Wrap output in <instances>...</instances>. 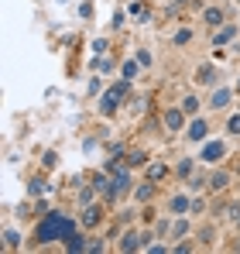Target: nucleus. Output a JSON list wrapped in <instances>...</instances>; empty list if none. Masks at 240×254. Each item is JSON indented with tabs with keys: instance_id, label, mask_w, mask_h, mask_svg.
<instances>
[{
	"instance_id": "obj_1",
	"label": "nucleus",
	"mask_w": 240,
	"mask_h": 254,
	"mask_svg": "<svg viewBox=\"0 0 240 254\" xmlns=\"http://www.w3.org/2000/svg\"><path fill=\"white\" fill-rule=\"evenodd\" d=\"M127 89H130V79H123V83L110 86V89L100 96V107H96V110H100V114H114V110L120 107V100L127 96Z\"/></svg>"
},
{
	"instance_id": "obj_2",
	"label": "nucleus",
	"mask_w": 240,
	"mask_h": 254,
	"mask_svg": "<svg viewBox=\"0 0 240 254\" xmlns=\"http://www.w3.org/2000/svg\"><path fill=\"white\" fill-rule=\"evenodd\" d=\"M223 155H227V144H223V141H209V144L202 148V155H199V158L206 162V165H216V162H220Z\"/></svg>"
},
{
	"instance_id": "obj_3",
	"label": "nucleus",
	"mask_w": 240,
	"mask_h": 254,
	"mask_svg": "<svg viewBox=\"0 0 240 254\" xmlns=\"http://www.w3.org/2000/svg\"><path fill=\"white\" fill-rule=\"evenodd\" d=\"M230 96H234V93H230L227 86H220V89H213V96H209V107H213V110H223V107L230 103Z\"/></svg>"
},
{
	"instance_id": "obj_4",
	"label": "nucleus",
	"mask_w": 240,
	"mask_h": 254,
	"mask_svg": "<svg viewBox=\"0 0 240 254\" xmlns=\"http://www.w3.org/2000/svg\"><path fill=\"white\" fill-rule=\"evenodd\" d=\"M182 114H185V110H165V127H168V130H182V124H185Z\"/></svg>"
},
{
	"instance_id": "obj_5",
	"label": "nucleus",
	"mask_w": 240,
	"mask_h": 254,
	"mask_svg": "<svg viewBox=\"0 0 240 254\" xmlns=\"http://www.w3.org/2000/svg\"><path fill=\"white\" fill-rule=\"evenodd\" d=\"M189 206H192V199H189V196H175V199L168 203V213H172V216H185Z\"/></svg>"
},
{
	"instance_id": "obj_6",
	"label": "nucleus",
	"mask_w": 240,
	"mask_h": 254,
	"mask_svg": "<svg viewBox=\"0 0 240 254\" xmlns=\"http://www.w3.org/2000/svg\"><path fill=\"white\" fill-rule=\"evenodd\" d=\"M202 17H206V24H209V28H223V24H227L220 7H206V14H202Z\"/></svg>"
},
{
	"instance_id": "obj_7",
	"label": "nucleus",
	"mask_w": 240,
	"mask_h": 254,
	"mask_svg": "<svg viewBox=\"0 0 240 254\" xmlns=\"http://www.w3.org/2000/svg\"><path fill=\"white\" fill-rule=\"evenodd\" d=\"M120 251H130V248H141V234L137 230H127L123 237H120V244H117Z\"/></svg>"
},
{
	"instance_id": "obj_8",
	"label": "nucleus",
	"mask_w": 240,
	"mask_h": 254,
	"mask_svg": "<svg viewBox=\"0 0 240 254\" xmlns=\"http://www.w3.org/2000/svg\"><path fill=\"white\" fill-rule=\"evenodd\" d=\"M206 134H209L206 121H192V124H189V141H202Z\"/></svg>"
},
{
	"instance_id": "obj_9",
	"label": "nucleus",
	"mask_w": 240,
	"mask_h": 254,
	"mask_svg": "<svg viewBox=\"0 0 240 254\" xmlns=\"http://www.w3.org/2000/svg\"><path fill=\"white\" fill-rule=\"evenodd\" d=\"M127 14H130V17H141V24L148 21V7H144L141 0H130V3H127Z\"/></svg>"
},
{
	"instance_id": "obj_10",
	"label": "nucleus",
	"mask_w": 240,
	"mask_h": 254,
	"mask_svg": "<svg viewBox=\"0 0 240 254\" xmlns=\"http://www.w3.org/2000/svg\"><path fill=\"white\" fill-rule=\"evenodd\" d=\"M137 72H141V65H137V62H134V59H127V62H123V65H120V76H123V79H130V83H134V79H137Z\"/></svg>"
},
{
	"instance_id": "obj_11",
	"label": "nucleus",
	"mask_w": 240,
	"mask_h": 254,
	"mask_svg": "<svg viewBox=\"0 0 240 254\" xmlns=\"http://www.w3.org/2000/svg\"><path fill=\"white\" fill-rule=\"evenodd\" d=\"M227 182H230V175H227V172H213V175H209V189H213V192L227 189Z\"/></svg>"
},
{
	"instance_id": "obj_12",
	"label": "nucleus",
	"mask_w": 240,
	"mask_h": 254,
	"mask_svg": "<svg viewBox=\"0 0 240 254\" xmlns=\"http://www.w3.org/2000/svg\"><path fill=\"white\" fill-rule=\"evenodd\" d=\"M213 79H216V69H213V65H199V69H196V83L209 86Z\"/></svg>"
},
{
	"instance_id": "obj_13",
	"label": "nucleus",
	"mask_w": 240,
	"mask_h": 254,
	"mask_svg": "<svg viewBox=\"0 0 240 254\" xmlns=\"http://www.w3.org/2000/svg\"><path fill=\"white\" fill-rule=\"evenodd\" d=\"M234 35H237V28H234V24H223V28L216 31V38H213V45H227L230 38H234Z\"/></svg>"
},
{
	"instance_id": "obj_14",
	"label": "nucleus",
	"mask_w": 240,
	"mask_h": 254,
	"mask_svg": "<svg viewBox=\"0 0 240 254\" xmlns=\"http://www.w3.org/2000/svg\"><path fill=\"white\" fill-rule=\"evenodd\" d=\"M182 110H185V117H196V114H199V100H196V96H185V100H182Z\"/></svg>"
},
{
	"instance_id": "obj_15",
	"label": "nucleus",
	"mask_w": 240,
	"mask_h": 254,
	"mask_svg": "<svg viewBox=\"0 0 240 254\" xmlns=\"http://www.w3.org/2000/svg\"><path fill=\"white\" fill-rule=\"evenodd\" d=\"M3 244H7V248H10V251H14V248H21V234H17V230H10V227H7V230H3Z\"/></svg>"
},
{
	"instance_id": "obj_16",
	"label": "nucleus",
	"mask_w": 240,
	"mask_h": 254,
	"mask_svg": "<svg viewBox=\"0 0 240 254\" xmlns=\"http://www.w3.org/2000/svg\"><path fill=\"white\" fill-rule=\"evenodd\" d=\"M82 223H86V227H96V223H100V206H89L86 216H82Z\"/></svg>"
},
{
	"instance_id": "obj_17",
	"label": "nucleus",
	"mask_w": 240,
	"mask_h": 254,
	"mask_svg": "<svg viewBox=\"0 0 240 254\" xmlns=\"http://www.w3.org/2000/svg\"><path fill=\"white\" fill-rule=\"evenodd\" d=\"M172 42H175V45H189V42H192V31H189V28H179Z\"/></svg>"
},
{
	"instance_id": "obj_18",
	"label": "nucleus",
	"mask_w": 240,
	"mask_h": 254,
	"mask_svg": "<svg viewBox=\"0 0 240 254\" xmlns=\"http://www.w3.org/2000/svg\"><path fill=\"white\" fill-rule=\"evenodd\" d=\"M165 165H158V162H155V165H151V169H148V175H151V179H165Z\"/></svg>"
},
{
	"instance_id": "obj_19",
	"label": "nucleus",
	"mask_w": 240,
	"mask_h": 254,
	"mask_svg": "<svg viewBox=\"0 0 240 254\" xmlns=\"http://www.w3.org/2000/svg\"><path fill=\"white\" fill-rule=\"evenodd\" d=\"M155 196V189H151V182H144V189H137V199H151Z\"/></svg>"
},
{
	"instance_id": "obj_20",
	"label": "nucleus",
	"mask_w": 240,
	"mask_h": 254,
	"mask_svg": "<svg viewBox=\"0 0 240 254\" xmlns=\"http://www.w3.org/2000/svg\"><path fill=\"white\" fill-rule=\"evenodd\" d=\"M227 130H230V134H240V114H237V117H230V124H227Z\"/></svg>"
},
{
	"instance_id": "obj_21",
	"label": "nucleus",
	"mask_w": 240,
	"mask_h": 254,
	"mask_svg": "<svg viewBox=\"0 0 240 254\" xmlns=\"http://www.w3.org/2000/svg\"><path fill=\"white\" fill-rule=\"evenodd\" d=\"M185 230H189V223H185V220H179V223H175V230H172V234H175V237H182V234H185Z\"/></svg>"
},
{
	"instance_id": "obj_22",
	"label": "nucleus",
	"mask_w": 240,
	"mask_h": 254,
	"mask_svg": "<svg viewBox=\"0 0 240 254\" xmlns=\"http://www.w3.org/2000/svg\"><path fill=\"white\" fill-rule=\"evenodd\" d=\"M192 169H196L192 162H182V165H179V175H192Z\"/></svg>"
},
{
	"instance_id": "obj_23",
	"label": "nucleus",
	"mask_w": 240,
	"mask_h": 254,
	"mask_svg": "<svg viewBox=\"0 0 240 254\" xmlns=\"http://www.w3.org/2000/svg\"><path fill=\"white\" fill-rule=\"evenodd\" d=\"M237 89H240V79H237Z\"/></svg>"
},
{
	"instance_id": "obj_24",
	"label": "nucleus",
	"mask_w": 240,
	"mask_h": 254,
	"mask_svg": "<svg viewBox=\"0 0 240 254\" xmlns=\"http://www.w3.org/2000/svg\"><path fill=\"white\" fill-rule=\"evenodd\" d=\"M237 3H240V0H237Z\"/></svg>"
}]
</instances>
